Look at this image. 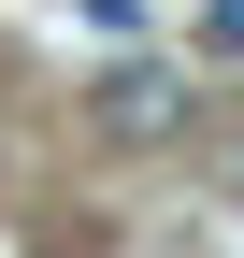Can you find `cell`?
<instances>
[{
	"label": "cell",
	"instance_id": "2",
	"mask_svg": "<svg viewBox=\"0 0 244 258\" xmlns=\"http://www.w3.org/2000/svg\"><path fill=\"white\" fill-rule=\"evenodd\" d=\"M201 43H216V57H244V0H201Z\"/></svg>",
	"mask_w": 244,
	"mask_h": 258
},
{
	"label": "cell",
	"instance_id": "1",
	"mask_svg": "<svg viewBox=\"0 0 244 258\" xmlns=\"http://www.w3.org/2000/svg\"><path fill=\"white\" fill-rule=\"evenodd\" d=\"M115 129V144H172V129H187V86L158 72V57H130V72H101V101H86Z\"/></svg>",
	"mask_w": 244,
	"mask_h": 258
}]
</instances>
